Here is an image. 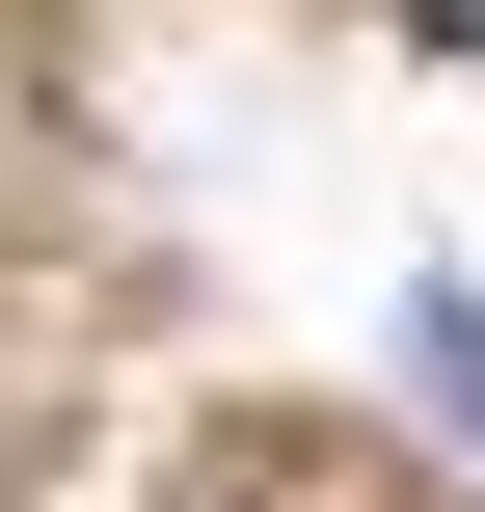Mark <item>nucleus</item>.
<instances>
[{"label":"nucleus","instance_id":"f257e3e1","mask_svg":"<svg viewBox=\"0 0 485 512\" xmlns=\"http://www.w3.org/2000/svg\"><path fill=\"white\" fill-rule=\"evenodd\" d=\"M405 378H432V432H459V459H485V297H459V270L405 297Z\"/></svg>","mask_w":485,"mask_h":512},{"label":"nucleus","instance_id":"f03ea898","mask_svg":"<svg viewBox=\"0 0 485 512\" xmlns=\"http://www.w3.org/2000/svg\"><path fill=\"white\" fill-rule=\"evenodd\" d=\"M432 27H485V0H432Z\"/></svg>","mask_w":485,"mask_h":512}]
</instances>
